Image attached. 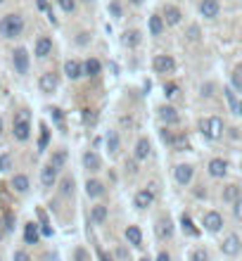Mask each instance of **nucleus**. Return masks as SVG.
I'll list each match as a JSON object with an SVG mask.
<instances>
[{
	"mask_svg": "<svg viewBox=\"0 0 242 261\" xmlns=\"http://www.w3.org/2000/svg\"><path fill=\"white\" fill-rule=\"evenodd\" d=\"M162 31H164V19L159 17V15H152V17H149V34H152V36H159Z\"/></svg>",
	"mask_w": 242,
	"mask_h": 261,
	"instance_id": "26",
	"label": "nucleus"
},
{
	"mask_svg": "<svg viewBox=\"0 0 242 261\" xmlns=\"http://www.w3.org/2000/svg\"><path fill=\"white\" fill-rule=\"evenodd\" d=\"M29 110H19L15 114V121H12V135L17 138L19 143H26L31 138V124H29Z\"/></svg>",
	"mask_w": 242,
	"mask_h": 261,
	"instance_id": "2",
	"label": "nucleus"
},
{
	"mask_svg": "<svg viewBox=\"0 0 242 261\" xmlns=\"http://www.w3.org/2000/svg\"><path fill=\"white\" fill-rule=\"evenodd\" d=\"M152 202H154V192L152 190H140L135 195V206L138 209H148V206H152Z\"/></svg>",
	"mask_w": 242,
	"mask_h": 261,
	"instance_id": "17",
	"label": "nucleus"
},
{
	"mask_svg": "<svg viewBox=\"0 0 242 261\" xmlns=\"http://www.w3.org/2000/svg\"><path fill=\"white\" fill-rule=\"evenodd\" d=\"M100 259H102V261H112L110 257H107V254H102V252H100Z\"/></svg>",
	"mask_w": 242,
	"mask_h": 261,
	"instance_id": "52",
	"label": "nucleus"
},
{
	"mask_svg": "<svg viewBox=\"0 0 242 261\" xmlns=\"http://www.w3.org/2000/svg\"><path fill=\"white\" fill-rule=\"evenodd\" d=\"M233 214H235V219H238V221H242V197L233 205Z\"/></svg>",
	"mask_w": 242,
	"mask_h": 261,
	"instance_id": "40",
	"label": "nucleus"
},
{
	"mask_svg": "<svg viewBox=\"0 0 242 261\" xmlns=\"http://www.w3.org/2000/svg\"><path fill=\"white\" fill-rule=\"evenodd\" d=\"M173 148L176 149H187V138L186 135H176V138H173Z\"/></svg>",
	"mask_w": 242,
	"mask_h": 261,
	"instance_id": "38",
	"label": "nucleus"
},
{
	"mask_svg": "<svg viewBox=\"0 0 242 261\" xmlns=\"http://www.w3.org/2000/svg\"><path fill=\"white\" fill-rule=\"evenodd\" d=\"M91 221H93V224H105V221H107V206L95 205L93 209H91Z\"/></svg>",
	"mask_w": 242,
	"mask_h": 261,
	"instance_id": "22",
	"label": "nucleus"
},
{
	"mask_svg": "<svg viewBox=\"0 0 242 261\" xmlns=\"http://www.w3.org/2000/svg\"><path fill=\"white\" fill-rule=\"evenodd\" d=\"M126 240H129L133 247H140V244H143V233H140L138 225H129V228H126Z\"/></svg>",
	"mask_w": 242,
	"mask_h": 261,
	"instance_id": "20",
	"label": "nucleus"
},
{
	"mask_svg": "<svg viewBox=\"0 0 242 261\" xmlns=\"http://www.w3.org/2000/svg\"><path fill=\"white\" fill-rule=\"evenodd\" d=\"M83 167L88 168V171H100V167H102V162H100V157L95 154L93 149L83 154Z\"/></svg>",
	"mask_w": 242,
	"mask_h": 261,
	"instance_id": "19",
	"label": "nucleus"
},
{
	"mask_svg": "<svg viewBox=\"0 0 242 261\" xmlns=\"http://www.w3.org/2000/svg\"><path fill=\"white\" fill-rule=\"evenodd\" d=\"M76 40H78V45H86V43H88V34H78Z\"/></svg>",
	"mask_w": 242,
	"mask_h": 261,
	"instance_id": "47",
	"label": "nucleus"
},
{
	"mask_svg": "<svg viewBox=\"0 0 242 261\" xmlns=\"http://www.w3.org/2000/svg\"><path fill=\"white\" fill-rule=\"evenodd\" d=\"M157 261H171V257H168L167 252H162V254H159V257H157Z\"/></svg>",
	"mask_w": 242,
	"mask_h": 261,
	"instance_id": "48",
	"label": "nucleus"
},
{
	"mask_svg": "<svg viewBox=\"0 0 242 261\" xmlns=\"http://www.w3.org/2000/svg\"><path fill=\"white\" fill-rule=\"evenodd\" d=\"M173 173H176L178 186H187V183L192 181V167H190V164H178Z\"/></svg>",
	"mask_w": 242,
	"mask_h": 261,
	"instance_id": "12",
	"label": "nucleus"
},
{
	"mask_svg": "<svg viewBox=\"0 0 242 261\" xmlns=\"http://www.w3.org/2000/svg\"><path fill=\"white\" fill-rule=\"evenodd\" d=\"M5 230H7V228H5V224H2V221H0V240H2V238H5Z\"/></svg>",
	"mask_w": 242,
	"mask_h": 261,
	"instance_id": "51",
	"label": "nucleus"
},
{
	"mask_svg": "<svg viewBox=\"0 0 242 261\" xmlns=\"http://www.w3.org/2000/svg\"><path fill=\"white\" fill-rule=\"evenodd\" d=\"M2 130H5V124H2V119H0V135H2Z\"/></svg>",
	"mask_w": 242,
	"mask_h": 261,
	"instance_id": "53",
	"label": "nucleus"
},
{
	"mask_svg": "<svg viewBox=\"0 0 242 261\" xmlns=\"http://www.w3.org/2000/svg\"><path fill=\"white\" fill-rule=\"evenodd\" d=\"M72 192H74V178H64V181H62V195L69 197Z\"/></svg>",
	"mask_w": 242,
	"mask_h": 261,
	"instance_id": "33",
	"label": "nucleus"
},
{
	"mask_svg": "<svg viewBox=\"0 0 242 261\" xmlns=\"http://www.w3.org/2000/svg\"><path fill=\"white\" fill-rule=\"evenodd\" d=\"M24 26L26 21L19 12H10V15H2L0 17V36L7 38V40H15L24 34Z\"/></svg>",
	"mask_w": 242,
	"mask_h": 261,
	"instance_id": "1",
	"label": "nucleus"
},
{
	"mask_svg": "<svg viewBox=\"0 0 242 261\" xmlns=\"http://www.w3.org/2000/svg\"><path fill=\"white\" fill-rule=\"evenodd\" d=\"M159 116H162L164 124H178V121H181V116H178V112H176L173 107H162V110H159Z\"/></svg>",
	"mask_w": 242,
	"mask_h": 261,
	"instance_id": "24",
	"label": "nucleus"
},
{
	"mask_svg": "<svg viewBox=\"0 0 242 261\" xmlns=\"http://www.w3.org/2000/svg\"><path fill=\"white\" fill-rule=\"evenodd\" d=\"M64 164H67V152H64V149H57V152H53V157H50V167L59 171Z\"/></svg>",
	"mask_w": 242,
	"mask_h": 261,
	"instance_id": "27",
	"label": "nucleus"
},
{
	"mask_svg": "<svg viewBox=\"0 0 242 261\" xmlns=\"http://www.w3.org/2000/svg\"><path fill=\"white\" fill-rule=\"evenodd\" d=\"M126 168H129L130 173H135V171H138V168H135V162H129V164H126Z\"/></svg>",
	"mask_w": 242,
	"mask_h": 261,
	"instance_id": "49",
	"label": "nucleus"
},
{
	"mask_svg": "<svg viewBox=\"0 0 242 261\" xmlns=\"http://www.w3.org/2000/svg\"><path fill=\"white\" fill-rule=\"evenodd\" d=\"M100 69H102V67H100V62H97V59H88V62L83 64V72H86L88 76H97L100 74Z\"/></svg>",
	"mask_w": 242,
	"mask_h": 261,
	"instance_id": "31",
	"label": "nucleus"
},
{
	"mask_svg": "<svg viewBox=\"0 0 242 261\" xmlns=\"http://www.w3.org/2000/svg\"><path fill=\"white\" fill-rule=\"evenodd\" d=\"M202 225H205L209 233H219L221 225H223V216L219 211H206L205 219H202Z\"/></svg>",
	"mask_w": 242,
	"mask_h": 261,
	"instance_id": "7",
	"label": "nucleus"
},
{
	"mask_svg": "<svg viewBox=\"0 0 242 261\" xmlns=\"http://www.w3.org/2000/svg\"><path fill=\"white\" fill-rule=\"evenodd\" d=\"M200 129H202V133L209 140H219L223 135V121L219 116H209L205 121H200Z\"/></svg>",
	"mask_w": 242,
	"mask_h": 261,
	"instance_id": "3",
	"label": "nucleus"
},
{
	"mask_svg": "<svg viewBox=\"0 0 242 261\" xmlns=\"http://www.w3.org/2000/svg\"><path fill=\"white\" fill-rule=\"evenodd\" d=\"M64 74H67V78H72V81L81 78V76H83V64H81L78 59H67V62H64Z\"/></svg>",
	"mask_w": 242,
	"mask_h": 261,
	"instance_id": "10",
	"label": "nucleus"
},
{
	"mask_svg": "<svg viewBox=\"0 0 242 261\" xmlns=\"http://www.w3.org/2000/svg\"><path fill=\"white\" fill-rule=\"evenodd\" d=\"M5 228H7V230H12V228H15V214H12V211H7V214H5Z\"/></svg>",
	"mask_w": 242,
	"mask_h": 261,
	"instance_id": "41",
	"label": "nucleus"
},
{
	"mask_svg": "<svg viewBox=\"0 0 242 261\" xmlns=\"http://www.w3.org/2000/svg\"><path fill=\"white\" fill-rule=\"evenodd\" d=\"M225 173H228V164H225L223 159H211V162H209V176L223 178Z\"/></svg>",
	"mask_w": 242,
	"mask_h": 261,
	"instance_id": "15",
	"label": "nucleus"
},
{
	"mask_svg": "<svg viewBox=\"0 0 242 261\" xmlns=\"http://www.w3.org/2000/svg\"><path fill=\"white\" fill-rule=\"evenodd\" d=\"M74 257H76V261H91L88 259V254H86V249H76Z\"/></svg>",
	"mask_w": 242,
	"mask_h": 261,
	"instance_id": "45",
	"label": "nucleus"
},
{
	"mask_svg": "<svg viewBox=\"0 0 242 261\" xmlns=\"http://www.w3.org/2000/svg\"><path fill=\"white\" fill-rule=\"evenodd\" d=\"M221 249H223L225 257H235V254H240L242 249V240L240 235H235V233H230L228 238L223 240V244H221Z\"/></svg>",
	"mask_w": 242,
	"mask_h": 261,
	"instance_id": "6",
	"label": "nucleus"
},
{
	"mask_svg": "<svg viewBox=\"0 0 242 261\" xmlns=\"http://www.w3.org/2000/svg\"><path fill=\"white\" fill-rule=\"evenodd\" d=\"M10 186H12V190L15 192H19V195H24L26 190H29V176H24V173H17V176H12V181H10Z\"/></svg>",
	"mask_w": 242,
	"mask_h": 261,
	"instance_id": "16",
	"label": "nucleus"
},
{
	"mask_svg": "<svg viewBox=\"0 0 242 261\" xmlns=\"http://www.w3.org/2000/svg\"><path fill=\"white\" fill-rule=\"evenodd\" d=\"M219 10H221L219 0H202V5H200V12H202V17H206V19L219 17Z\"/></svg>",
	"mask_w": 242,
	"mask_h": 261,
	"instance_id": "11",
	"label": "nucleus"
},
{
	"mask_svg": "<svg viewBox=\"0 0 242 261\" xmlns=\"http://www.w3.org/2000/svg\"><path fill=\"white\" fill-rule=\"evenodd\" d=\"M138 40H140V34H138L135 29H130V31H126V34L121 36V43H124V45H129V48L138 45Z\"/></svg>",
	"mask_w": 242,
	"mask_h": 261,
	"instance_id": "29",
	"label": "nucleus"
},
{
	"mask_svg": "<svg viewBox=\"0 0 242 261\" xmlns=\"http://www.w3.org/2000/svg\"><path fill=\"white\" fill-rule=\"evenodd\" d=\"M190 38H192V40L197 38V26H190Z\"/></svg>",
	"mask_w": 242,
	"mask_h": 261,
	"instance_id": "50",
	"label": "nucleus"
},
{
	"mask_svg": "<svg viewBox=\"0 0 242 261\" xmlns=\"http://www.w3.org/2000/svg\"><path fill=\"white\" fill-rule=\"evenodd\" d=\"M55 181H57V168H53L50 164L40 168V183H43V187H53Z\"/></svg>",
	"mask_w": 242,
	"mask_h": 261,
	"instance_id": "14",
	"label": "nucleus"
},
{
	"mask_svg": "<svg viewBox=\"0 0 242 261\" xmlns=\"http://www.w3.org/2000/svg\"><path fill=\"white\" fill-rule=\"evenodd\" d=\"M181 17H183V15H181V10H178L176 5H167V10H164V19H167V24L173 26V24H178V21H181Z\"/></svg>",
	"mask_w": 242,
	"mask_h": 261,
	"instance_id": "23",
	"label": "nucleus"
},
{
	"mask_svg": "<svg viewBox=\"0 0 242 261\" xmlns=\"http://www.w3.org/2000/svg\"><path fill=\"white\" fill-rule=\"evenodd\" d=\"M38 225L36 224H26L24 225V242L26 244H36L38 242Z\"/></svg>",
	"mask_w": 242,
	"mask_h": 261,
	"instance_id": "21",
	"label": "nucleus"
},
{
	"mask_svg": "<svg viewBox=\"0 0 242 261\" xmlns=\"http://www.w3.org/2000/svg\"><path fill=\"white\" fill-rule=\"evenodd\" d=\"M164 93H167V97H173V95L178 93V86H176V83H167V86H164Z\"/></svg>",
	"mask_w": 242,
	"mask_h": 261,
	"instance_id": "42",
	"label": "nucleus"
},
{
	"mask_svg": "<svg viewBox=\"0 0 242 261\" xmlns=\"http://www.w3.org/2000/svg\"><path fill=\"white\" fill-rule=\"evenodd\" d=\"M29 64H31V57H29V50L26 48H15L12 50V67L19 76L29 74Z\"/></svg>",
	"mask_w": 242,
	"mask_h": 261,
	"instance_id": "4",
	"label": "nucleus"
},
{
	"mask_svg": "<svg viewBox=\"0 0 242 261\" xmlns=\"http://www.w3.org/2000/svg\"><path fill=\"white\" fill-rule=\"evenodd\" d=\"M221 197H223V202H228V205H235V202L242 197V190L238 186H225L223 192H221Z\"/></svg>",
	"mask_w": 242,
	"mask_h": 261,
	"instance_id": "18",
	"label": "nucleus"
},
{
	"mask_svg": "<svg viewBox=\"0 0 242 261\" xmlns=\"http://www.w3.org/2000/svg\"><path fill=\"white\" fill-rule=\"evenodd\" d=\"M181 224H183V228H186V230L190 233V235H197V228L192 225V221H190V216H186V214H183V216H181Z\"/></svg>",
	"mask_w": 242,
	"mask_h": 261,
	"instance_id": "34",
	"label": "nucleus"
},
{
	"mask_svg": "<svg viewBox=\"0 0 242 261\" xmlns=\"http://www.w3.org/2000/svg\"><path fill=\"white\" fill-rule=\"evenodd\" d=\"M86 192H88V197H100V195H105V186L100 181H88L86 183Z\"/></svg>",
	"mask_w": 242,
	"mask_h": 261,
	"instance_id": "25",
	"label": "nucleus"
},
{
	"mask_svg": "<svg viewBox=\"0 0 242 261\" xmlns=\"http://www.w3.org/2000/svg\"><path fill=\"white\" fill-rule=\"evenodd\" d=\"M235 114H240V116H242V102L238 105V112H235Z\"/></svg>",
	"mask_w": 242,
	"mask_h": 261,
	"instance_id": "54",
	"label": "nucleus"
},
{
	"mask_svg": "<svg viewBox=\"0 0 242 261\" xmlns=\"http://www.w3.org/2000/svg\"><path fill=\"white\" fill-rule=\"evenodd\" d=\"M15 261H31V259H29V254H26L24 249H17V252H15Z\"/></svg>",
	"mask_w": 242,
	"mask_h": 261,
	"instance_id": "44",
	"label": "nucleus"
},
{
	"mask_svg": "<svg viewBox=\"0 0 242 261\" xmlns=\"http://www.w3.org/2000/svg\"><path fill=\"white\" fill-rule=\"evenodd\" d=\"M2 2H5V0H0V5H2Z\"/></svg>",
	"mask_w": 242,
	"mask_h": 261,
	"instance_id": "56",
	"label": "nucleus"
},
{
	"mask_svg": "<svg viewBox=\"0 0 242 261\" xmlns=\"http://www.w3.org/2000/svg\"><path fill=\"white\" fill-rule=\"evenodd\" d=\"M107 149H110L112 154L119 152V133H116V130H110V133H107Z\"/></svg>",
	"mask_w": 242,
	"mask_h": 261,
	"instance_id": "30",
	"label": "nucleus"
},
{
	"mask_svg": "<svg viewBox=\"0 0 242 261\" xmlns=\"http://www.w3.org/2000/svg\"><path fill=\"white\" fill-rule=\"evenodd\" d=\"M190 261H209V254H206L205 249H195L190 254Z\"/></svg>",
	"mask_w": 242,
	"mask_h": 261,
	"instance_id": "37",
	"label": "nucleus"
},
{
	"mask_svg": "<svg viewBox=\"0 0 242 261\" xmlns=\"http://www.w3.org/2000/svg\"><path fill=\"white\" fill-rule=\"evenodd\" d=\"M110 10H112L114 17H121V7H119V2H110Z\"/></svg>",
	"mask_w": 242,
	"mask_h": 261,
	"instance_id": "46",
	"label": "nucleus"
},
{
	"mask_svg": "<svg viewBox=\"0 0 242 261\" xmlns=\"http://www.w3.org/2000/svg\"><path fill=\"white\" fill-rule=\"evenodd\" d=\"M140 261H149V259H148V257H145V259H140Z\"/></svg>",
	"mask_w": 242,
	"mask_h": 261,
	"instance_id": "55",
	"label": "nucleus"
},
{
	"mask_svg": "<svg viewBox=\"0 0 242 261\" xmlns=\"http://www.w3.org/2000/svg\"><path fill=\"white\" fill-rule=\"evenodd\" d=\"M173 138H176V135H173V133H171V130H162V140H164V143H171V145H173Z\"/></svg>",
	"mask_w": 242,
	"mask_h": 261,
	"instance_id": "43",
	"label": "nucleus"
},
{
	"mask_svg": "<svg viewBox=\"0 0 242 261\" xmlns=\"http://www.w3.org/2000/svg\"><path fill=\"white\" fill-rule=\"evenodd\" d=\"M59 5H62V10H64V12H74V7H76L74 0H59Z\"/></svg>",
	"mask_w": 242,
	"mask_h": 261,
	"instance_id": "39",
	"label": "nucleus"
},
{
	"mask_svg": "<svg viewBox=\"0 0 242 261\" xmlns=\"http://www.w3.org/2000/svg\"><path fill=\"white\" fill-rule=\"evenodd\" d=\"M152 67H154L157 74H171V72L176 69V62H173L171 55H157L154 62H152Z\"/></svg>",
	"mask_w": 242,
	"mask_h": 261,
	"instance_id": "5",
	"label": "nucleus"
},
{
	"mask_svg": "<svg viewBox=\"0 0 242 261\" xmlns=\"http://www.w3.org/2000/svg\"><path fill=\"white\" fill-rule=\"evenodd\" d=\"M149 157V143L148 138H140L138 145H135V159H148Z\"/></svg>",
	"mask_w": 242,
	"mask_h": 261,
	"instance_id": "28",
	"label": "nucleus"
},
{
	"mask_svg": "<svg viewBox=\"0 0 242 261\" xmlns=\"http://www.w3.org/2000/svg\"><path fill=\"white\" fill-rule=\"evenodd\" d=\"M50 53H53V40L48 36H40L36 40V45H34V55L40 57V59H45Z\"/></svg>",
	"mask_w": 242,
	"mask_h": 261,
	"instance_id": "9",
	"label": "nucleus"
},
{
	"mask_svg": "<svg viewBox=\"0 0 242 261\" xmlns=\"http://www.w3.org/2000/svg\"><path fill=\"white\" fill-rule=\"evenodd\" d=\"M12 168V157L10 154H0V171H10Z\"/></svg>",
	"mask_w": 242,
	"mask_h": 261,
	"instance_id": "36",
	"label": "nucleus"
},
{
	"mask_svg": "<svg viewBox=\"0 0 242 261\" xmlns=\"http://www.w3.org/2000/svg\"><path fill=\"white\" fill-rule=\"evenodd\" d=\"M154 230H157V238H162V240H164V238H171V235H173L171 219H168V216H162V219L157 221V228H154Z\"/></svg>",
	"mask_w": 242,
	"mask_h": 261,
	"instance_id": "13",
	"label": "nucleus"
},
{
	"mask_svg": "<svg viewBox=\"0 0 242 261\" xmlns=\"http://www.w3.org/2000/svg\"><path fill=\"white\" fill-rule=\"evenodd\" d=\"M48 138H50V130H48V126H40V138H38V149H45V148H48Z\"/></svg>",
	"mask_w": 242,
	"mask_h": 261,
	"instance_id": "32",
	"label": "nucleus"
},
{
	"mask_svg": "<svg viewBox=\"0 0 242 261\" xmlns=\"http://www.w3.org/2000/svg\"><path fill=\"white\" fill-rule=\"evenodd\" d=\"M38 88H40L43 93H55L57 91V74H53V72L40 74V78H38Z\"/></svg>",
	"mask_w": 242,
	"mask_h": 261,
	"instance_id": "8",
	"label": "nucleus"
},
{
	"mask_svg": "<svg viewBox=\"0 0 242 261\" xmlns=\"http://www.w3.org/2000/svg\"><path fill=\"white\" fill-rule=\"evenodd\" d=\"M233 86L242 91V64H238V67H235V72H233Z\"/></svg>",
	"mask_w": 242,
	"mask_h": 261,
	"instance_id": "35",
	"label": "nucleus"
}]
</instances>
